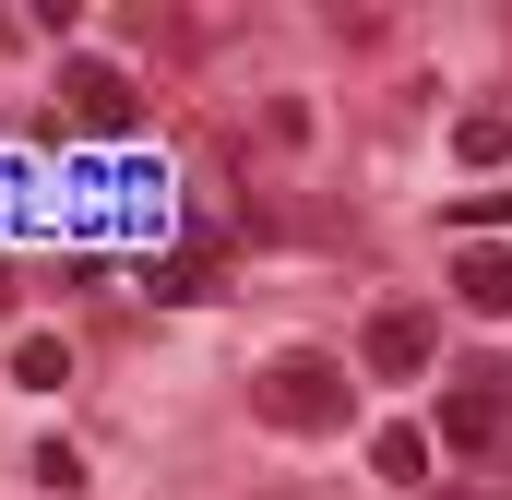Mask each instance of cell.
I'll list each match as a JSON object with an SVG mask.
<instances>
[{
    "label": "cell",
    "instance_id": "6da1fadb",
    "mask_svg": "<svg viewBox=\"0 0 512 500\" xmlns=\"http://www.w3.org/2000/svg\"><path fill=\"white\" fill-rule=\"evenodd\" d=\"M251 405L274 429H322V441H334V429L358 417V381H346V358H322V346H286V358H262Z\"/></svg>",
    "mask_w": 512,
    "mask_h": 500
},
{
    "label": "cell",
    "instance_id": "7a4b0ae2",
    "mask_svg": "<svg viewBox=\"0 0 512 500\" xmlns=\"http://www.w3.org/2000/svg\"><path fill=\"white\" fill-rule=\"evenodd\" d=\"M358 358H370L382 381H417L429 358H441V322H429L417 298H393V310H370V346H358Z\"/></svg>",
    "mask_w": 512,
    "mask_h": 500
},
{
    "label": "cell",
    "instance_id": "3957f363",
    "mask_svg": "<svg viewBox=\"0 0 512 500\" xmlns=\"http://www.w3.org/2000/svg\"><path fill=\"white\" fill-rule=\"evenodd\" d=\"M60 108L84 131H131V72L120 60H60Z\"/></svg>",
    "mask_w": 512,
    "mask_h": 500
},
{
    "label": "cell",
    "instance_id": "277c9868",
    "mask_svg": "<svg viewBox=\"0 0 512 500\" xmlns=\"http://www.w3.org/2000/svg\"><path fill=\"white\" fill-rule=\"evenodd\" d=\"M453 298H477V310H512V250H501V239H465V250H453Z\"/></svg>",
    "mask_w": 512,
    "mask_h": 500
},
{
    "label": "cell",
    "instance_id": "5b68a950",
    "mask_svg": "<svg viewBox=\"0 0 512 500\" xmlns=\"http://www.w3.org/2000/svg\"><path fill=\"white\" fill-rule=\"evenodd\" d=\"M441 441H453V453H489V441H501V405H489V381H465V393L441 405Z\"/></svg>",
    "mask_w": 512,
    "mask_h": 500
},
{
    "label": "cell",
    "instance_id": "8992f818",
    "mask_svg": "<svg viewBox=\"0 0 512 500\" xmlns=\"http://www.w3.org/2000/svg\"><path fill=\"white\" fill-rule=\"evenodd\" d=\"M370 465H382L393 489H429V429H417V417H393L382 441H370Z\"/></svg>",
    "mask_w": 512,
    "mask_h": 500
},
{
    "label": "cell",
    "instance_id": "52a82bcc",
    "mask_svg": "<svg viewBox=\"0 0 512 500\" xmlns=\"http://www.w3.org/2000/svg\"><path fill=\"white\" fill-rule=\"evenodd\" d=\"M12 381H24V393H60V381H72V346H60V334H24V346H12Z\"/></svg>",
    "mask_w": 512,
    "mask_h": 500
},
{
    "label": "cell",
    "instance_id": "ba28073f",
    "mask_svg": "<svg viewBox=\"0 0 512 500\" xmlns=\"http://www.w3.org/2000/svg\"><path fill=\"white\" fill-rule=\"evenodd\" d=\"M453 155H465V167H501V155H512V108H477V120H453Z\"/></svg>",
    "mask_w": 512,
    "mask_h": 500
},
{
    "label": "cell",
    "instance_id": "9c48e42d",
    "mask_svg": "<svg viewBox=\"0 0 512 500\" xmlns=\"http://www.w3.org/2000/svg\"><path fill=\"white\" fill-rule=\"evenodd\" d=\"M262 143H274V155H298V143H310V108H298V96H274V108H262Z\"/></svg>",
    "mask_w": 512,
    "mask_h": 500
},
{
    "label": "cell",
    "instance_id": "30bf717a",
    "mask_svg": "<svg viewBox=\"0 0 512 500\" xmlns=\"http://www.w3.org/2000/svg\"><path fill=\"white\" fill-rule=\"evenodd\" d=\"M0 298H12V262H0Z\"/></svg>",
    "mask_w": 512,
    "mask_h": 500
},
{
    "label": "cell",
    "instance_id": "8fae6325",
    "mask_svg": "<svg viewBox=\"0 0 512 500\" xmlns=\"http://www.w3.org/2000/svg\"><path fill=\"white\" fill-rule=\"evenodd\" d=\"M262 500H298V489H262Z\"/></svg>",
    "mask_w": 512,
    "mask_h": 500
}]
</instances>
